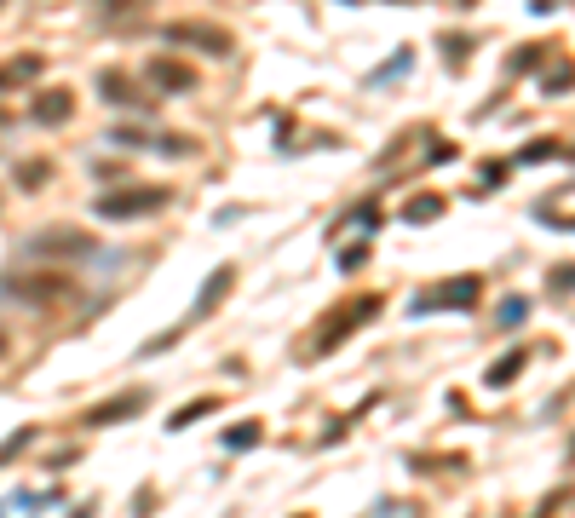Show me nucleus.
I'll list each match as a JSON object with an SVG mask.
<instances>
[{
    "instance_id": "nucleus-15",
    "label": "nucleus",
    "mask_w": 575,
    "mask_h": 518,
    "mask_svg": "<svg viewBox=\"0 0 575 518\" xmlns=\"http://www.w3.org/2000/svg\"><path fill=\"white\" fill-rule=\"evenodd\" d=\"M253 438H259V421H242V426L225 438V444H230V449H253Z\"/></svg>"
},
{
    "instance_id": "nucleus-2",
    "label": "nucleus",
    "mask_w": 575,
    "mask_h": 518,
    "mask_svg": "<svg viewBox=\"0 0 575 518\" xmlns=\"http://www.w3.org/2000/svg\"><path fill=\"white\" fill-rule=\"evenodd\" d=\"M156 208H167V190L161 185H133V190L98 196V213H104V219H138V213H156Z\"/></svg>"
},
{
    "instance_id": "nucleus-18",
    "label": "nucleus",
    "mask_w": 575,
    "mask_h": 518,
    "mask_svg": "<svg viewBox=\"0 0 575 518\" xmlns=\"http://www.w3.org/2000/svg\"><path fill=\"white\" fill-rule=\"evenodd\" d=\"M207 409H213V403H190V409H179V415H173L167 426H190V421H202Z\"/></svg>"
},
{
    "instance_id": "nucleus-3",
    "label": "nucleus",
    "mask_w": 575,
    "mask_h": 518,
    "mask_svg": "<svg viewBox=\"0 0 575 518\" xmlns=\"http://www.w3.org/2000/svg\"><path fill=\"white\" fill-rule=\"evenodd\" d=\"M374 306H380V300H345V311H334V317L317 329V352H334V346H340L357 323H368V317H374Z\"/></svg>"
},
{
    "instance_id": "nucleus-23",
    "label": "nucleus",
    "mask_w": 575,
    "mask_h": 518,
    "mask_svg": "<svg viewBox=\"0 0 575 518\" xmlns=\"http://www.w3.org/2000/svg\"><path fill=\"white\" fill-rule=\"evenodd\" d=\"M0 6H6V0H0Z\"/></svg>"
},
{
    "instance_id": "nucleus-20",
    "label": "nucleus",
    "mask_w": 575,
    "mask_h": 518,
    "mask_svg": "<svg viewBox=\"0 0 575 518\" xmlns=\"http://www.w3.org/2000/svg\"><path fill=\"white\" fill-rule=\"evenodd\" d=\"M104 12H138V6H150V0H98Z\"/></svg>"
},
{
    "instance_id": "nucleus-21",
    "label": "nucleus",
    "mask_w": 575,
    "mask_h": 518,
    "mask_svg": "<svg viewBox=\"0 0 575 518\" xmlns=\"http://www.w3.org/2000/svg\"><path fill=\"white\" fill-rule=\"evenodd\" d=\"M0 133H6V110H0Z\"/></svg>"
},
{
    "instance_id": "nucleus-1",
    "label": "nucleus",
    "mask_w": 575,
    "mask_h": 518,
    "mask_svg": "<svg viewBox=\"0 0 575 518\" xmlns=\"http://www.w3.org/2000/svg\"><path fill=\"white\" fill-rule=\"evenodd\" d=\"M0 294H12L23 306H52V300H69V277H58V271H12V277H0Z\"/></svg>"
},
{
    "instance_id": "nucleus-17",
    "label": "nucleus",
    "mask_w": 575,
    "mask_h": 518,
    "mask_svg": "<svg viewBox=\"0 0 575 518\" xmlns=\"http://www.w3.org/2000/svg\"><path fill=\"white\" fill-rule=\"evenodd\" d=\"M524 323V300H506L501 306V329H518Z\"/></svg>"
},
{
    "instance_id": "nucleus-16",
    "label": "nucleus",
    "mask_w": 575,
    "mask_h": 518,
    "mask_svg": "<svg viewBox=\"0 0 575 518\" xmlns=\"http://www.w3.org/2000/svg\"><path fill=\"white\" fill-rule=\"evenodd\" d=\"M518 363H524V357H506V363H495V369H489V386H501V380H512V375H518Z\"/></svg>"
},
{
    "instance_id": "nucleus-6",
    "label": "nucleus",
    "mask_w": 575,
    "mask_h": 518,
    "mask_svg": "<svg viewBox=\"0 0 575 518\" xmlns=\"http://www.w3.org/2000/svg\"><path fill=\"white\" fill-rule=\"evenodd\" d=\"M35 75H46L41 52H18V58H6V64H0V93H18V87H29Z\"/></svg>"
},
{
    "instance_id": "nucleus-11",
    "label": "nucleus",
    "mask_w": 575,
    "mask_h": 518,
    "mask_svg": "<svg viewBox=\"0 0 575 518\" xmlns=\"http://www.w3.org/2000/svg\"><path fill=\"white\" fill-rule=\"evenodd\" d=\"M138 409H144V398H138V392H127V398L92 409V426H115V421H127V415H138Z\"/></svg>"
},
{
    "instance_id": "nucleus-22",
    "label": "nucleus",
    "mask_w": 575,
    "mask_h": 518,
    "mask_svg": "<svg viewBox=\"0 0 575 518\" xmlns=\"http://www.w3.org/2000/svg\"><path fill=\"white\" fill-rule=\"evenodd\" d=\"M0 352H6V334H0Z\"/></svg>"
},
{
    "instance_id": "nucleus-12",
    "label": "nucleus",
    "mask_w": 575,
    "mask_h": 518,
    "mask_svg": "<svg viewBox=\"0 0 575 518\" xmlns=\"http://www.w3.org/2000/svg\"><path fill=\"white\" fill-rule=\"evenodd\" d=\"M115 139L121 144H150V150H167V156L184 150V139H161V133H138V127H115Z\"/></svg>"
},
{
    "instance_id": "nucleus-5",
    "label": "nucleus",
    "mask_w": 575,
    "mask_h": 518,
    "mask_svg": "<svg viewBox=\"0 0 575 518\" xmlns=\"http://www.w3.org/2000/svg\"><path fill=\"white\" fill-rule=\"evenodd\" d=\"M478 300V277H455V283H443V288H432V294H420L414 300V311H449V306H472Z\"/></svg>"
},
{
    "instance_id": "nucleus-9",
    "label": "nucleus",
    "mask_w": 575,
    "mask_h": 518,
    "mask_svg": "<svg viewBox=\"0 0 575 518\" xmlns=\"http://www.w3.org/2000/svg\"><path fill=\"white\" fill-rule=\"evenodd\" d=\"M150 81H156V93H184L196 75H190V64H173V58H156L150 64Z\"/></svg>"
},
{
    "instance_id": "nucleus-13",
    "label": "nucleus",
    "mask_w": 575,
    "mask_h": 518,
    "mask_svg": "<svg viewBox=\"0 0 575 518\" xmlns=\"http://www.w3.org/2000/svg\"><path fill=\"white\" fill-rule=\"evenodd\" d=\"M225 288H230V271H213V277H207V288H202V300H196V317H207V311H213V300H219Z\"/></svg>"
},
{
    "instance_id": "nucleus-19",
    "label": "nucleus",
    "mask_w": 575,
    "mask_h": 518,
    "mask_svg": "<svg viewBox=\"0 0 575 518\" xmlns=\"http://www.w3.org/2000/svg\"><path fill=\"white\" fill-rule=\"evenodd\" d=\"M41 179H46V162H23L18 185H29V190H35V185H41Z\"/></svg>"
},
{
    "instance_id": "nucleus-7",
    "label": "nucleus",
    "mask_w": 575,
    "mask_h": 518,
    "mask_svg": "<svg viewBox=\"0 0 575 518\" xmlns=\"http://www.w3.org/2000/svg\"><path fill=\"white\" fill-rule=\"evenodd\" d=\"M167 41H179V47H202V52H230V35H219L213 24H173V29H167Z\"/></svg>"
},
{
    "instance_id": "nucleus-14",
    "label": "nucleus",
    "mask_w": 575,
    "mask_h": 518,
    "mask_svg": "<svg viewBox=\"0 0 575 518\" xmlns=\"http://www.w3.org/2000/svg\"><path fill=\"white\" fill-rule=\"evenodd\" d=\"M437 213H443V202H437V196H414V202H409V219H420V225H426V219H437Z\"/></svg>"
},
{
    "instance_id": "nucleus-10",
    "label": "nucleus",
    "mask_w": 575,
    "mask_h": 518,
    "mask_svg": "<svg viewBox=\"0 0 575 518\" xmlns=\"http://www.w3.org/2000/svg\"><path fill=\"white\" fill-rule=\"evenodd\" d=\"M98 93H104V98H115V104H144V87H138V81H127L121 70H104Z\"/></svg>"
},
{
    "instance_id": "nucleus-8",
    "label": "nucleus",
    "mask_w": 575,
    "mask_h": 518,
    "mask_svg": "<svg viewBox=\"0 0 575 518\" xmlns=\"http://www.w3.org/2000/svg\"><path fill=\"white\" fill-rule=\"evenodd\" d=\"M75 116V93L69 87H52V93L35 98V121H46V127H58V121Z\"/></svg>"
},
{
    "instance_id": "nucleus-4",
    "label": "nucleus",
    "mask_w": 575,
    "mask_h": 518,
    "mask_svg": "<svg viewBox=\"0 0 575 518\" xmlns=\"http://www.w3.org/2000/svg\"><path fill=\"white\" fill-rule=\"evenodd\" d=\"M29 254H46V259H58V254H92V236L87 231H69V225H52V231L29 236Z\"/></svg>"
}]
</instances>
